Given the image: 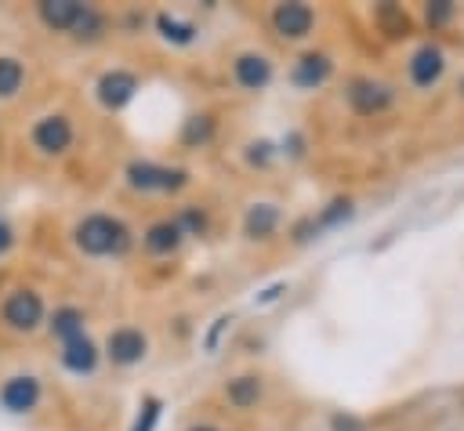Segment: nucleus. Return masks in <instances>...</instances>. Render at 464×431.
I'll return each mask as SVG.
<instances>
[{"label": "nucleus", "instance_id": "nucleus-1", "mask_svg": "<svg viewBox=\"0 0 464 431\" xmlns=\"http://www.w3.org/2000/svg\"><path fill=\"white\" fill-rule=\"evenodd\" d=\"M72 239L91 257H109V254H127L130 250V228L120 217H109V214H87L72 228Z\"/></svg>", "mask_w": 464, "mask_h": 431}, {"label": "nucleus", "instance_id": "nucleus-2", "mask_svg": "<svg viewBox=\"0 0 464 431\" xmlns=\"http://www.w3.org/2000/svg\"><path fill=\"white\" fill-rule=\"evenodd\" d=\"M344 101L355 116H381L395 105V87L377 76H352L344 83Z\"/></svg>", "mask_w": 464, "mask_h": 431}, {"label": "nucleus", "instance_id": "nucleus-3", "mask_svg": "<svg viewBox=\"0 0 464 431\" xmlns=\"http://www.w3.org/2000/svg\"><path fill=\"white\" fill-rule=\"evenodd\" d=\"M127 185L138 188V192H178V188L188 185V170L152 163V159H134L127 167Z\"/></svg>", "mask_w": 464, "mask_h": 431}, {"label": "nucleus", "instance_id": "nucleus-4", "mask_svg": "<svg viewBox=\"0 0 464 431\" xmlns=\"http://www.w3.org/2000/svg\"><path fill=\"white\" fill-rule=\"evenodd\" d=\"M0 315H4V322L11 330H25L29 333V330H36L44 322V301L33 290H14V293H7Z\"/></svg>", "mask_w": 464, "mask_h": 431}, {"label": "nucleus", "instance_id": "nucleus-5", "mask_svg": "<svg viewBox=\"0 0 464 431\" xmlns=\"http://www.w3.org/2000/svg\"><path fill=\"white\" fill-rule=\"evenodd\" d=\"M406 72H410V83H413V87H420V91L435 87V83L442 80V72H446V54H442V47L420 43V47L410 54Z\"/></svg>", "mask_w": 464, "mask_h": 431}, {"label": "nucleus", "instance_id": "nucleus-6", "mask_svg": "<svg viewBox=\"0 0 464 431\" xmlns=\"http://www.w3.org/2000/svg\"><path fill=\"white\" fill-rule=\"evenodd\" d=\"M145 351H149V340H145V333L134 330V326L112 330L109 340H105V355H109L112 366H134V362L145 359Z\"/></svg>", "mask_w": 464, "mask_h": 431}, {"label": "nucleus", "instance_id": "nucleus-7", "mask_svg": "<svg viewBox=\"0 0 464 431\" xmlns=\"http://www.w3.org/2000/svg\"><path fill=\"white\" fill-rule=\"evenodd\" d=\"M272 25L283 40H304L315 25V11L308 4H276L272 7Z\"/></svg>", "mask_w": 464, "mask_h": 431}, {"label": "nucleus", "instance_id": "nucleus-8", "mask_svg": "<svg viewBox=\"0 0 464 431\" xmlns=\"http://www.w3.org/2000/svg\"><path fill=\"white\" fill-rule=\"evenodd\" d=\"M94 91H98V101L105 109H123L138 94V76L127 72V69H109V72L98 76V87Z\"/></svg>", "mask_w": 464, "mask_h": 431}, {"label": "nucleus", "instance_id": "nucleus-9", "mask_svg": "<svg viewBox=\"0 0 464 431\" xmlns=\"http://www.w3.org/2000/svg\"><path fill=\"white\" fill-rule=\"evenodd\" d=\"M232 76L243 91H265L272 83V62L268 54L261 51H243L236 62H232Z\"/></svg>", "mask_w": 464, "mask_h": 431}, {"label": "nucleus", "instance_id": "nucleus-10", "mask_svg": "<svg viewBox=\"0 0 464 431\" xmlns=\"http://www.w3.org/2000/svg\"><path fill=\"white\" fill-rule=\"evenodd\" d=\"M69 141H72V123L65 120V116H44V120H36V127H33V145L40 148V152H47V156H58V152H65L69 148Z\"/></svg>", "mask_w": 464, "mask_h": 431}, {"label": "nucleus", "instance_id": "nucleus-11", "mask_svg": "<svg viewBox=\"0 0 464 431\" xmlns=\"http://www.w3.org/2000/svg\"><path fill=\"white\" fill-rule=\"evenodd\" d=\"M334 72V58L326 51H304L297 62H294V83L304 87V91H315L330 80Z\"/></svg>", "mask_w": 464, "mask_h": 431}, {"label": "nucleus", "instance_id": "nucleus-12", "mask_svg": "<svg viewBox=\"0 0 464 431\" xmlns=\"http://www.w3.org/2000/svg\"><path fill=\"white\" fill-rule=\"evenodd\" d=\"M40 402V380L36 377H11L0 388V406L7 413H29Z\"/></svg>", "mask_w": 464, "mask_h": 431}, {"label": "nucleus", "instance_id": "nucleus-13", "mask_svg": "<svg viewBox=\"0 0 464 431\" xmlns=\"http://www.w3.org/2000/svg\"><path fill=\"white\" fill-rule=\"evenodd\" d=\"M181 239H185L181 225H178L174 217H167V221L149 225V232H145V250H149V254H174V250L181 246Z\"/></svg>", "mask_w": 464, "mask_h": 431}, {"label": "nucleus", "instance_id": "nucleus-14", "mask_svg": "<svg viewBox=\"0 0 464 431\" xmlns=\"http://www.w3.org/2000/svg\"><path fill=\"white\" fill-rule=\"evenodd\" d=\"M276 225H279V206L276 203H254L243 217V232L250 239H268L276 232Z\"/></svg>", "mask_w": 464, "mask_h": 431}, {"label": "nucleus", "instance_id": "nucleus-15", "mask_svg": "<svg viewBox=\"0 0 464 431\" xmlns=\"http://www.w3.org/2000/svg\"><path fill=\"white\" fill-rule=\"evenodd\" d=\"M62 366L69 373H91L98 366V348L87 340V337H76V340H65L62 348Z\"/></svg>", "mask_w": 464, "mask_h": 431}, {"label": "nucleus", "instance_id": "nucleus-16", "mask_svg": "<svg viewBox=\"0 0 464 431\" xmlns=\"http://www.w3.org/2000/svg\"><path fill=\"white\" fill-rule=\"evenodd\" d=\"M80 7L83 4H76V0H47V4H40V22L47 29H54V33H69L76 14H80Z\"/></svg>", "mask_w": 464, "mask_h": 431}, {"label": "nucleus", "instance_id": "nucleus-17", "mask_svg": "<svg viewBox=\"0 0 464 431\" xmlns=\"http://www.w3.org/2000/svg\"><path fill=\"white\" fill-rule=\"evenodd\" d=\"M225 395H228V402H232L236 409H250V406H257V398H261V377L243 373V377L228 380Z\"/></svg>", "mask_w": 464, "mask_h": 431}, {"label": "nucleus", "instance_id": "nucleus-18", "mask_svg": "<svg viewBox=\"0 0 464 431\" xmlns=\"http://www.w3.org/2000/svg\"><path fill=\"white\" fill-rule=\"evenodd\" d=\"M214 138V116L210 112H199V116H188L185 120V130H181V145L185 148H199Z\"/></svg>", "mask_w": 464, "mask_h": 431}, {"label": "nucleus", "instance_id": "nucleus-19", "mask_svg": "<svg viewBox=\"0 0 464 431\" xmlns=\"http://www.w3.org/2000/svg\"><path fill=\"white\" fill-rule=\"evenodd\" d=\"M51 333L62 337V340L83 337V311H80V308H58V311L51 315Z\"/></svg>", "mask_w": 464, "mask_h": 431}, {"label": "nucleus", "instance_id": "nucleus-20", "mask_svg": "<svg viewBox=\"0 0 464 431\" xmlns=\"http://www.w3.org/2000/svg\"><path fill=\"white\" fill-rule=\"evenodd\" d=\"M69 33H72L76 40H98V36L105 33V18H102V11H94V7H87V4H83Z\"/></svg>", "mask_w": 464, "mask_h": 431}, {"label": "nucleus", "instance_id": "nucleus-21", "mask_svg": "<svg viewBox=\"0 0 464 431\" xmlns=\"http://www.w3.org/2000/svg\"><path fill=\"white\" fill-rule=\"evenodd\" d=\"M156 29H160L163 40H170V43H192V36H196V25H192V22H181V18L167 14V11L156 14Z\"/></svg>", "mask_w": 464, "mask_h": 431}, {"label": "nucleus", "instance_id": "nucleus-22", "mask_svg": "<svg viewBox=\"0 0 464 431\" xmlns=\"http://www.w3.org/2000/svg\"><path fill=\"white\" fill-rule=\"evenodd\" d=\"M373 22H377L388 36H406V29H410L406 11H402V7H395V4H381V7L373 11Z\"/></svg>", "mask_w": 464, "mask_h": 431}, {"label": "nucleus", "instance_id": "nucleus-23", "mask_svg": "<svg viewBox=\"0 0 464 431\" xmlns=\"http://www.w3.org/2000/svg\"><path fill=\"white\" fill-rule=\"evenodd\" d=\"M25 80V69L18 58H0V98H14Z\"/></svg>", "mask_w": 464, "mask_h": 431}, {"label": "nucleus", "instance_id": "nucleus-24", "mask_svg": "<svg viewBox=\"0 0 464 431\" xmlns=\"http://www.w3.org/2000/svg\"><path fill=\"white\" fill-rule=\"evenodd\" d=\"M355 214V206H352V199H344V196H337V199H330L323 210H319V217H315V225L319 228H334V225H341V221H348Z\"/></svg>", "mask_w": 464, "mask_h": 431}, {"label": "nucleus", "instance_id": "nucleus-25", "mask_svg": "<svg viewBox=\"0 0 464 431\" xmlns=\"http://www.w3.org/2000/svg\"><path fill=\"white\" fill-rule=\"evenodd\" d=\"M174 221L181 225V232H185V235H199V232L207 228V214H203V210H196V206H185Z\"/></svg>", "mask_w": 464, "mask_h": 431}, {"label": "nucleus", "instance_id": "nucleus-26", "mask_svg": "<svg viewBox=\"0 0 464 431\" xmlns=\"http://www.w3.org/2000/svg\"><path fill=\"white\" fill-rule=\"evenodd\" d=\"M453 14H457V7H453L450 0H435V4H428V7H424V18H428V25H431V29L446 25Z\"/></svg>", "mask_w": 464, "mask_h": 431}, {"label": "nucleus", "instance_id": "nucleus-27", "mask_svg": "<svg viewBox=\"0 0 464 431\" xmlns=\"http://www.w3.org/2000/svg\"><path fill=\"white\" fill-rule=\"evenodd\" d=\"M330 431H366V420L355 413H334L330 417Z\"/></svg>", "mask_w": 464, "mask_h": 431}, {"label": "nucleus", "instance_id": "nucleus-28", "mask_svg": "<svg viewBox=\"0 0 464 431\" xmlns=\"http://www.w3.org/2000/svg\"><path fill=\"white\" fill-rule=\"evenodd\" d=\"M156 417H160V398H145V406H141V417L134 420V427H130V431H152Z\"/></svg>", "mask_w": 464, "mask_h": 431}, {"label": "nucleus", "instance_id": "nucleus-29", "mask_svg": "<svg viewBox=\"0 0 464 431\" xmlns=\"http://www.w3.org/2000/svg\"><path fill=\"white\" fill-rule=\"evenodd\" d=\"M315 232H319V225H315V217H308V221H301V225L294 228V239H297V243H304V239H312Z\"/></svg>", "mask_w": 464, "mask_h": 431}, {"label": "nucleus", "instance_id": "nucleus-30", "mask_svg": "<svg viewBox=\"0 0 464 431\" xmlns=\"http://www.w3.org/2000/svg\"><path fill=\"white\" fill-rule=\"evenodd\" d=\"M268 148H272L268 141H257V145H250V152H246V156H250V163H265V159H268Z\"/></svg>", "mask_w": 464, "mask_h": 431}, {"label": "nucleus", "instance_id": "nucleus-31", "mask_svg": "<svg viewBox=\"0 0 464 431\" xmlns=\"http://www.w3.org/2000/svg\"><path fill=\"white\" fill-rule=\"evenodd\" d=\"M7 246H11V228H7L4 221H0V254H4Z\"/></svg>", "mask_w": 464, "mask_h": 431}, {"label": "nucleus", "instance_id": "nucleus-32", "mask_svg": "<svg viewBox=\"0 0 464 431\" xmlns=\"http://www.w3.org/2000/svg\"><path fill=\"white\" fill-rule=\"evenodd\" d=\"M188 431H218V427H210V424H199V427H188Z\"/></svg>", "mask_w": 464, "mask_h": 431}, {"label": "nucleus", "instance_id": "nucleus-33", "mask_svg": "<svg viewBox=\"0 0 464 431\" xmlns=\"http://www.w3.org/2000/svg\"><path fill=\"white\" fill-rule=\"evenodd\" d=\"M460 91H464V80H460Z\"/></svg>", "mask_w": 464, "mask_h": 431}]
</instances>
